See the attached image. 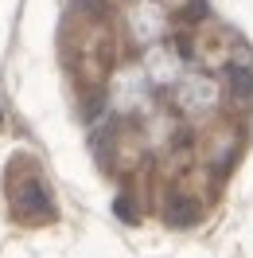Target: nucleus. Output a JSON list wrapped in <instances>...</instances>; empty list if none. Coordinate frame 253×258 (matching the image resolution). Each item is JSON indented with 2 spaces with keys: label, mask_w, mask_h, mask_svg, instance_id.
<instances>
[{
  "label": "nucleus",
  "mask_w": 253,
  "mask_h": 258,
  "mask_svg": "<svg viewBox=\"0 0 253 258\" xmlns=\"http://www.w3.org/2000/svg\"><path fill=\"white\" fill-rule=\"evenodd\" d=\"M8 196H12V208H16L20 219H39V223H47L51 215H55V204H51V192L43 188V180L28 172V176H20L8 184Z\"/></svg>",
  "instance_id": "f257e3e1"
},
{
  "label": "nucleus",
  "mask_w": 253,
  "mask_h": 258,
  "mask_svg": "<svg viewBox=\"0 0 253 258\" xmlns=\"http://www.w3.org/2000/svg\"><path fill=\"white\" fill-rule=\"evenodd\" d=\"M226 86H230L234 102H249V98H253V71H249V59H234V63L226 67Z\"/></svg>",
  "instance_id": "f03ea898"
},
{
  "label": "nucleus",
  "mask_w": 253,
  "mask_h": 258,
  "mask_svg": "<svg viewBox=\"0 0 253 258\" xmlns=\"http://www.w3.org/2000/svg\"><path fill=\"white\" fill-rule=\"evenodd\" d=\"M74 4H78L90 20H105L109 16V0H74Z\"/></svg>",
  "instance_id": "7ed1b4c3"
}]
</instances>
